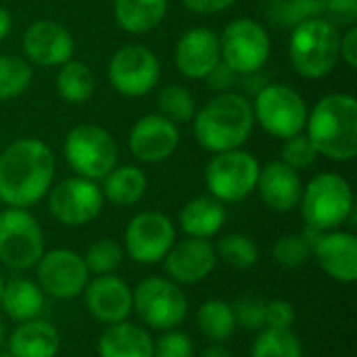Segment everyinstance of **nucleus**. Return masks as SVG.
Instances as JSON below:
<instances>
[{
    "instance_id": "cd10ccee",
    "label": "nucleus",
    "mask_w": 357,
    "mask_h": 357,
    "mask_svg": "<svg viewBox=\"0 0 357 357\" xmlns=\"http://www.w3.org/2000/svg\"><path fill=\"white\" fill-rule=\"evenodd\" d=\"M0 307L17 324L36 320L40 318L44 307V293L38 282H31L27 278H13L4 284Z\"/></svg>"
},
{
    "instance_id": "f257e3e1",
    "label": "nucleus",
    "mask_w": 357,
    "mask_h": 357,
    "mask_svg": "<svg viewBox=\"0 0 357 357\" xmlns=\"http://www.w3.org/2000/svg\"><path fill=\"white\" fill-rule=\"evenodd\" d=\"M54 174L52 149L40 138H19L0 153V201L29 209L48 195Z\"/></svg>"
},
{
    "instance_id": "7c9ffc66",
    "label": "nucleus",
    "mask_w": 357,
    "mask_h": 357,
    "mask_svg": "<svg viewBox=\"0 0 357 357\" xmlns=\"http://www.w3.org/2000/svg\"><path fill=\"white\" fill-rule=\"evenodd\" d=\"M157 105H159V113L169 121H174L176 126L190 123L197 113V102L192 92L180 84L163 86L157 94Z\"/></svg>"
},
{
    "instance_id": "39448f33",
    "label": "nucleus",
    "mask_w": 357,
    "mask_h": 357,
    "mask_svg": "<svg viewBox=\"0 0 357 357\" xmlns=\"http://www.w3.org/2000/svg\"><path fill=\"white\" fill-rule=\"evenodd\" d=\"M299 209L307 228L339 230L356 211L351 184L341 174L322 172L303 186Z\"/></svg>"
},
{
    "instance_id": "c9c22d12",
    "label": "nucleus",
    "mask_w": 357,
    "mask_h": 357,
    "mask_svg": "<svg viewBox=\"0 0 357 357\" xmlns=\"http://www.w3.org/2000/svg\"><path fill=\"white\" fill-rule=\"evenodd\" d=\"M272 255L278 266H282L287 270H295V268H301L310 259L312 247L307 245V241L301 234H282L274 243Z\"/></svg>"
},
{
    "instance_id": "6e6552de",
    "label": "nucleus",
    "mask_w": 357,
    "mask_h": 357,
    "mask_svg": "<svg viewBox=\"0 0 357 357\" xmlns=\"http://www.w3.org/2000/svg\"><path fill=\"white\" fill-rule=\"evenodd\" d=\"M220 38V56L238 77L259 73L270 61L272 38L270 31L251 17H238L226 23Z\"/></svg>"
},
{
    "instance_id": "1a4fd4ad",
    "label": "nucleus",
    "mask_w": 357,
    "mask_h": 357,
    "mask_svg": "<svg viewBox=\"0 0 357 357\" xmlns=\"http://www.w3.org/2000/svg\"><path fill=\"white\" fill-rule=\"evenodd\" d=\"M132 312L153 331L178 328L188 316V299L182 289L163 276H149L132 291Z\"/></svg>"
},
{
    "instance_id": "f03ea898",
    "label": "nucleus",
    "mask_w": 357,
    "mask_h": 357,
    "mask_svg": "<svg viewBox=\"0 0 357 357\" xmlns=\"http://www.w3.org/2000/svg\"><path fill=\"white\" fill-rule=\"evenodd\" d=\"M190 123L197 144L211 155L243 149L255 130L251 100L232 90L218 92L195 113Z\"/></svg>"
},
{
    "instance_id": "473e14b6",
    "label": "nucleus",
    "mask_w": 357,
    "mask_h": 357,
    "mask_svg": "<svg viewBox=\"0 0 357 357\" xmlns=\"http://www.w3.org/2000/svg\"><path fill=\"white\" fill-rule=\"evenodd\" d=\"M251 357H303V345L291 328H264L251 347Z\"/></svg>"
},
{
    "instance_id": "a211bd4d",
    "label": "nucleus",
    "mask_w": 357,
    "mask_h": 357,
    "mask_svg": "<svg viewBox=\"0 0 357 357\" xmlns=\"http://www.w3.org/2000/svg\"><path fill=\"white\" fill-rule=\"evenodd\" d=\"M220 61V38L211 27H190L176 42L174 65L188 79H205Z\"/></svg>"
},
{
    "instance_id": "c03bdc74",
    "label": "nucleus",
    "mask_w": 357,
    "mask_h": 357,
    "mask_svg": "<svg viewBox=\"0 0 357 357\" xmlns=\"http://www.w3.org/2000/svg\"><path fill=\"white\" fill-rule=\"evenodd\" d=\"M339 56L349 69L357 67V25L345 27V33L339 40Z\"/></svg>"
},
{
    "instance_id": "4468645a",
    "label": "nucleus",
    "mask_w": 357,
    "mask_h": 357,
    "mask_svg": "<svg viewBox=\"0 0 357 357\" xmlns=\"http://www.w3.org/2000/svg\"><path fill=\"white\" fill-rule=\"evenodd\" d=\"M176 243V226L161 211H140L126 228L123 247L130 259L142 266L163 261Z\"/></svg>"
},
{
    "instance_id": "603ef678",
    "label": "nucleus",
    "mask_w": 357,
    "mask_h": 357,
    "mask_svg": "<svg viewBox=\"0 0 357 357\" xmlns=\"http://www.w3.org/2000/svg\"><path fill=\"white\" fill-rule=\"evenodd\" d=\"M0 357H13L10 354H0Z\"/></svg>"
},
{
    "instance_id": "aec40b11",
    "label": "nucleus",
    "mask_w": 357,
    "mask_h": 357,
    "mask_svg": "<svg viewBox=\"0 0 357 357\" xmlns=\"http://www.w3.org/2000/svg\"><path fill=\"white\" fill-rule=\"evenodd\" d=\"M82 295L90 316L107 326L123 322L132 314V289L115 274L88 280Z\"/></svg>"
},
{
    "instance_id": "bb28decb",
    "label": "nucleus",
    "mask_w": 357,
    "mask_h": 357,
    "mask_svg": "<svg viewBox=\"0 0 357 357\" xmlns=\"http://www.w3.org/2000/svg\"><path fill=\"white\" fill-rule=\"evenodd\" d=\"M102 197L117 207L136 205L149 188L146 174L136 165H115L102 180Z\"/></svg>"
},
{
    "instance_id": "a878e982",
    "label": "nucleus",
    "mask_w": 357,
    "mask_h": 357,
    "mask_svg": "<svg viewBox=\"0 0 357 357\" xmlns=\"http://www.w3.org/2000/svg\"><path fill=\"white\" fill-rule=\"evenodd\" d=\"M169 0H113L115 23L128 33H146L161 25Z\"/></svg>"
},
{
    "instance_id": "423d86ee",
    "label": "nucleus",
    "mask_w": 357,
    "mask_h": 357,
    "mask_svg": "<svg viewBox=\"0 0 357 357\" xmlns=\"http://www.w3.org/2000/svg\"><path fill=\"white\" fill-rule=\"evenodd\" d=\"M63 157L75 176L100 182L119 163V146L107 128L79 123L67 132Z\"/></svg>"
},
{
    "instance_id": "49530a36",
    "label": "nucleus",
    "mask_w": 357,
    "mask_h": 357,
    "mask_svg": "<svg viewBox=\"0 0 357 357\" xmlns=\"http://www.w3.org/2000/svg\"><path fill=\"white\" fill-rule=\"evenodd\" d=\"M10 29H13V17L8 13V8L0 4V42L6 40V36L10 33Z\"/></svg>"
},
{
    "instance_id": "a19ab883",
    "label": "nucleus",
    "mask_w": 357,
    "mask_h": 357,
    "mask_svg": "<svg viewBox=\"0 0 357 357\" xmlns=\"http://www.w3.org/2000/svg\"><path fill=\"white\" fill-rule=\"evenodd\" d=\"M295 322V307L284 299L268 301L266 305V328L274 331H289Z\"/></svg>"
},
{
    "instance_id": "7ed1b4c3",
    "label": "nucleus",
    "mask_w": 357,
    "mask_h": 357,
    "mask_svg": "<svg viewBox=\"0 0 357 357\" xmlns=\"http://www.w3.org/2000/svg\"><path fill=\"white\" fill-rule=\"evenodd\" d=\"M305 136L318 155L331 161H351L357 155V100L354 94L322 96L305 121Z\"/></svg>"
},
{
    "instance_id": "f3484780",
    "label": "nucleus",
    "mask_w": 357,
    "mask_h": 357,
    "mask_svg": "<svg viewBox=\"0 0 357 357\" xmlns=\"http://www.w3.org/2000/svg\"><path fill=\"white\" fill-rule=\"evenodd\" d=\"M178 146L180 126L161 113L140 117L128 134V149L140 163H163L178 151Z\"/></svg>"
},
{
    "instance_id": "dca6fc26",
    "label": "nucleus",
    "mask_w": 357,
    "mask_h": 357,
    "mask_svg": "<svg viewBox=\"0 0 357 357\" xmlns=\"http://www.w3.org/2000/svg\"><path fill=\"white\" fill-rule=\"evenodd\" d=\"M23 59L38 67H61L73 59L75 42L69 29L50 19H38L27 25L21 38Z\"/></svg>"
},
{
    "instance_id": "de8ad7c7",
    "label": "nucleus",
    "mask_w": 357,
    "mask_h": 357,
    "mask_svg": "<svg viewBox=\"0 0 357 357\" xmlns=\"http://www.w3.org/2000/svg\"><path fill=\"white\" fill-rule=\"evenodd\" d=\"M199 357H232V356H230V351H228L224 345H220V343H213V345L205 347V349L201 351V356Z\"/></svg>"
},
{
    "instance_id": "2eb2a0df",
    "label": "nucleus",
    "mask_w": 357,
    "mask_h": 357,
    "mask_svg": "<svg viewBox=\"0 0 357 357\" xmlns=\"http://www.w3.org/2000/svg\"><path fill=\"white\" fill-rule=\"evenodd\" d=\"M36 274L42 293L61 301L79 297L90 280L84 257L71 249H52L48 253L44 251L36 264Z\"/></svg>"
},
{
    "instance_id": "9d476101",
    "label": "nucleus",
    "mask_w": 357,
    "mask_h": 357,
    "mask_svg": "<svg viewBox=\"0 0 357 357\" xmlns=\"http://www.w3.org/2000/svg\"><path fill=\"white\" fill-rule=\"evenodd\" d=\"M261 163L249 151L234 149L211 155L205 165V184L220 203H238L255 192Z\"/></svg>"
},
{
    "instance_id": "ddd939ff",
    "label": "nucleus",
    "mask_w": 357,
    "mask_h": 357,
    "mask_svg": "<svg viewBox=\"0 0 357 357\" xmlns=\"http://www.w3.org/2000/svg\"><path fill=\"white\" fill-rule=\"evenodd\" d=\"M48 211L63 226H84L96 220L102 211L105 197L96 182L71 176L50 186Z\"/></svg>"
},
{
    "instance_id": "393cba45",
    "label": "nucleus",
    "mask_w": 357,
    "mask_h": 357,
    "mask_svg": "<svg viewBox=\"0 0 357 357\" xmlns=\"http://www.w3.org/2000/svg\"><path fill=\"white\" fill-rule=\"evenodd\" d=\"M226 224V207L211 195L190 199L180 209V228L190 238L209 241Z\"/></svg>"
},
{
    "instance_id": "b1692460",
    "label": "nucleus",
    "mask_w": 357,
    "mask_h": 357,
    "mask_svg": "<svg viewBox=\"0 0 357 357\" xmlns=\"http://www.w3.org/2000/svg\"><path fill=\"white\" fill-rule=\"evenodd\" d=\"M98 357H153V337L132 322H117L105 328L98 339Z\"/></svg>"
},
{
    "instance_id": "412c9836",
    "label": "nucleus",
    "mask_w": 357,
    "mask_h": 357,
    "mask_svg": "<svg viewBox=\"0 0 357 357\" xmlns=\"http://www.w3.org/2000/svg\"><path fill=\"white\" fill-rule=\"evenodd\" d=\"M320 268L341 284H354L357 280V236L347 230L322 232L312 247Z\"/></svg>"
},
{
    "instance_id": "2f4dec72",
    "label": "nucleus",
    "mask_w": 357,
    "mask_h": 357,
    "mask_svg": "<svg viewBox=\"0 0 357 357\" xmlns=\"http://www.w3.org/2000/svg\"><path fill=\"white\" fill-rule=\"evenodd\" d=\"M33 79L31 65L17 54H0V100L21 96Z\"/></svg>"
},
{
    "instance_id": "864d4df0",
    "label": "nucleus",
    "mask_w": 357,
    "mask_h": 357,
    "mask_svg": "<svg viewBox=\"0 0 357 357\" xmlns=\"http://www.w3.org/2000/svg\"><path fill=\"white\" fill-rule=\"evenodd\" d=\"M0 205H2V201H0Z\"/></svg>"
},
{
    "instance_id": "09e8293b",
    "label": "nucleus",
    "mask_w": 357,
    "mask_h": 357,
    "mask_svg": "<svg viewBox=\"0 0 357 357\" xmlns=\"http://www.w3.org/2000/svg\"><path fill=\"white\" fill-rule=\"evenodd\" d=\"M4 343V324H2V320H0V345Z\"/></svg>"
},
{
    "instance_id": "8fccbe9b",
    "label": "nucleus",
    "mask_w": 357,
    "mask_h": 357,
    "mask_svg": "<svg viewBox=\"0 0 357 357\" xmlns=\"http://www.w3.org/2000/svg\"><path fill=\"white\" fill-rule=\"evenodd\" d=\"M261 2H268V4H280V2H284V0H261Z\"/></svg>"
},
{
    "instance_id": "f704fd0d",
    "label": "nucleus",
    "mask_w": 357,
    "mask_h": 357,
    "mask_svg": "<svg viewBox=\"0 0 357 357\" xmlns=\"http://www.w3.org/2000/svg\"><path fill=\"white\" fill-rule=\"evenodd\" d=\"M82 257H84L88 272H92L96 276L113 274L123 261V247L113 238H100V241L92 243Z\"/></svg>"
},
{
    "instance_id": "9b49d317",
    "label": "nucleus",
    "mask_w": 357,
    "mask_h": 357,
    "mask_svg": "<svg viewBox=\"0 0 357 357\" xmlns=\"http://www.w3.org/2000/svg\"><path fill=\"white\" fill-rule=\"evenodd\" d=\"M44 232L40 222L19 207L0 211V264L10 270H29L44 255Z\"/></svg>"
},
{
    "instance_id": "37998d69",
    "label": "nucleus",
    "mask_w": 357,
    "mask_h": 357,
    "mask_svg": "<svg viewBox=\"0 0 357 357\" xmlns=\"http://www.w3.org/2000/svg\"><path fill=\"white\" fill-rule=\"evenodd\" d=\"M236 79H238V75L228 67V65H224L222 61L207 73V77H205V82H207V88H211V90H215V92H228L234 84H236Z\"/></svg>"
},
{
    "instance_id": "79ce46f5",
    "label": "nucleus",
    "mask_w": 357,
    "mask_h": 357,
    "mask_svg": "<svg viewBox=\"0 0 357 357\" xmlns=\"http://www.w3.org/2000/svg\"><path fill=\"white\" fill-rule=\"evenodd\" d=\"M324 13L337 27L357 25V0H324Z\"/></svg>"
},
{
    "instance_id": "0eeeda50",
    "label": "nucleus",
    "mask_w": 357,
    "mask_h": 357,
    "mask_svg": "<svg viewBox=\"0 0 357 357\" xmlns=\"http://www.w3.org/2000/svg\"><path fill=\"white\" fill-rule=\"evenodd\" d=\"M253 117L255 123L272 138L287 140L305 132L307 121V102L303 96L284 84H266L261 86L253 100Z\"/></svg>"
},
{
    "instance_id": "e433bc0d",
    "label": "nucleus",
    "mask_w": 357,
    "mask_h": 357,
    "mask_svg": "<svg viewBox=\"0 0 357 357\" xmlns=\"http://www.w3.org/2000/svg\"><path fill=\"white\" fill-rule=\"evenodd\" d=\"M318 151L314 149V144L310 142V138L305 136V132L291 136L287 140H282V149H280V161L289 167H293L295 172H303L310 169L316 161H318Z\"/></svg>"
},
{
    "instance_id": "3c124183",
    "label": "nucleus",
    "mask_w": 357,
    "mask_h": 357,
    "mask_svg": "<svg viewBox=\"0 0 357 357\" xmlns=\"http://www.w3.org/2000/svg\"><path fill=\"white\" fill-rule=\"evenodd\" d=\"M2 291H4V280H2V276H0V297H2Z\"/></svg>"
},
{
    "instance_id": "ea45409f",
    "label": "nucleus",
    "mask_w": 357,
    "mask_h": 357,
    "mask_svg": "<svg viewBox=\"0 0 357 357\" xmlns=\"http://www.w3.org/2000/svg\"><path fill=\"white\" fill-rule=\"evenodd\" d=\"M282 13H287V21L291 23H299L305 21L310 17H320L324 15V0H284L280 4H276Z\"/></svg>"
},
{
    "instance_id": "5701e85b",
    "label": "nucleus",
    "mask_w": 357,
    "mask_h": 357,
    "mask_svg": "<svg viewBox=\"0 0 357 357\" xmlns=\"http://www.w3.org/2000/svg\"><path fill=\"white\" fill-rule=\"evenodd\" d=\"M59 347L61 337L56 328L40 318L21 322L8 339V354L13 357H56Z\"/></svg>"
},
{
    "instance_id": "6ab92c4d",
    "label": "nucleus",
    "mask_w": 357,
    "mask_h": 357,
    "mask_svg": "<svg viewBox=\"0 0 357 357\" xmlns=\"http://www.w3.org/2000/svg\"><path fill=\"white\" fill-rule=\"evenodd\" d=\"M218 264L215 247L205 238L176 241L169 253L163 257L165 274L176 284H197L205 280Z\"/></svg>"
},
{
    "instance_id": "a18cd8bd",
    "label": "nucleus",
    "mask_w": 357,
    "mask_h": 357,
    "mask_svg": "<svg viewBox=\"0 0 357 357\" xmlns=\"http://www.w3.org/2000/svg\"><path fill=\"white\" fill-rule=\"evenodd\" d=\"M188 10L197 13V15H215V13H224L228 10L232 4H236V0H180Z\"/></svg>"
},
{
    "instance_id": "c85d7f7f",
    "label": "nucleus",
    "mask_w": 357,
    "mask_h": 357,
    "mask_svg": "<svg viewBox=\"0 0 357 357\" xmlns=\"http://www.w3.org/2000/svg\"><path fill=\"white\" fill-rule=\"evenodd\" d=\"M96 90V77L92 69L77 59H69L56 71V92L69 105H84Z\"/></svg>"
},
{
    "instance_id": "f8f14e48",
    "label": "nucleus",
    "mask_w": 357,
    "mask_h": 357,
    "mask_svg": "<svg viewBox=\"0 0 357 357\" xmlns=\"http://www.w3.org/2000/svg\"><path fill=\"white\" fill-rule=\"evenodd\" d=\"M107 77L113 90L121 96H146L159 84L161 63L149 46L123 44L111 54L107 65Z\"/></svg>"
},
{
    "instance_id": "20e7f679",
    "label": "nucleus",
    "mask_w": 357,
    "mask_h": 357,
    "mask_svg": "<svg viewBox=\"0 0 357 357\" xmlns=\"http://www.w3.org/2000/svg\"><path fill=\"white\" fill-rule=\"evenodd\" d=\"M341 31L324 15L299 21L289 38V61L305 79H324L339 65Z\"/></svg>"
},
{
    "instance_id": "4c0bfd02",
    "label": "nucleus",
    "mask_w": 357,
    "mask_h": 357,
    "mask_svg": "<svg viewBox=\"0 0 357 357\" xmlns=\"http://www.w3.org/2000/svg\"><path fill=\"white\" fill-rule=\"evenodd\" d=\"M266 305L268 301L257 295H243L234 301L232 312L236 318V326H243L245 331L259 333L266 328Z\"/></svg>"
},
{
    "instance_id": "4be33fe9",
    "label": "nucleus",
    "mask_w": 357,
    "mask_h": 357,
    "mask_svg": "<svg viewBox=\"0 0 357 357\" xmlns=\"http://www.w3.org/2000/svg\"><path fill=\"white\" fill-rule=\"evenodd\" d=\"M255 190L259 192L268 209L276 213H287L299 207L303 182L299 172H295L293 167L284 165L282 161H270L261 165Z\"/></svg>"
},
{
    "instance_id": "c756f323",
    "label": "nucleus",
    "mask_w": 357,
    "mask_h": 357,
    "mask_svg": "<svg viewBox=\"0 0 357 357\" xmlns=\"http://www.w3.org/2000/svg\"><path fill=\"white\" fill-rule=\"evenodd\" d=\"M197 326L211 343L228 341L236 331V318L232 305L222 299H209L197 310Z\"/></svg>"
},
{
    "instance_id": "72a5a7b5",
    "label": "nucleus",
    "mask_w": 357,
    "mask_h": 357,
    "mask_svg": "<svg viewBox=\"0 0 357 357\" xmlns=\"http://www.w3.org/2000/svg\"><path fill=\"white\" fill-rule=\"evenodd\" d=\"M215 255L234 270H249L259 259V251L253 238L238 232L222 236L215 245Z\"/></svg>"
},
{
    "instance_id": "58836bf2",
    "label": "nucleus",
    "mask_w": 357,
    "mask_h": 357,
    "mask_svg": "<svg viewBox=\"0 0 357 357\" xmlns=\"http://www.w3.org/2000/svg\"><path fill=\"white\" fill-rule=\"evenodd\" d=\"M195 356V347L192 341L186 333L172 328V331H163V335L155 341V349L153 357H192Z\"/></svg>"
}]
</instances>
